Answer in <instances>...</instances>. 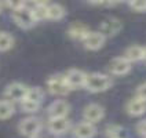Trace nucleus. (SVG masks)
I'll use <instances>...</instances> for the list:
<instances>
[{"label":"nucleus","mask_w":146,"mask_h":138,"mask_svg":"<svg viewBox=\"0 0 146 138\" xmlns=\"http://www.w3.org/2000/svg\"><path fill=\"white\" fill-rule=\"evenodd\" d=\"M113 86V80L105 73H88L86 77L84 89L90 93H104Z\"/></svg>","instance_id":"1"},{"label":"nucleus","mask_w":146,"mask_h":138,"mask_svg":"<svg viewBox=\"0 0 146 138\" xmlns=\"http://www.w3.org/2000/svg\"><path fill=\"white\" fill-rule=\"evenodd\" d=\"M13 19H14V22H15L19 28H22V29H31V28H33L35 24H36L31 8L28 7L25 3H22L21 7H18L17 10L13 11Z\"/></svg>","instance_id":"2"},{"label":"nucleus","mask_w":146,"mask_h":138,"mask_svg":"<svg viewBox=\"0 0 146 138\" xmlns=\"http://www.w3.org/2000/svg\"><path fill=\"white\" fill-rule=\"evenodd\" d=\"M41 127H43V124H41V120L40 119H37V117H25L22 122L19 123V126H18V129H19V133L25 135V137L28 138H32V137H36V135H39L40 134V130Z\"/></svg>","instance_id":"3"},{"label":"nucleus","mask_w":146,"mask_h":138,"mask_svg":"<svg viewBox=\"0 0 146 138\" xmlns=\"http://www.w3.org/2000/svg\"><path fill=\"white\" fill-rule=\"evenodd\" d=\"M28 89L29 87H26L22 83L14 81V83L8 84L7 87H6L4 95L7 97V101H10V102H22L25 98H26Z\"/></svg>","instance_id":"4"},{"label":"nucleus","mask_w":146,"mask_h":138,"mask_svg":"<svg viewBox=\"0 0 146 138\" xmlns=\"http://www.w3.org/2000/svg\"><path fill=\"white\" fill-rule=\"evenodd\" d=\"M47 87L50 93L54 95H66L70 91V89L66 84L64 75H52L47 80Z\"/></svg>","instance_id":"5"},{"label":"nucleus","mask_w":146,"mask_h":138,"mask_svg":"<svg viewBox=\"0 0 146 138\" xmlns=\"http://www.w3.org/2000/svg\"><path fill=\"white\" fill-rule=\"evenodd\" d=\"M64 77H65L68 87L70 90H74V89H79V87H84L87 73L80 71V69H69L64 75Z\"/></svg>","instance_id":"6"},{"label":"nucleus","mask_w":146,"mask_h":138,"mask_svg":"<svg viewBox=\"0 0 146 138\" xmlns=\"http://www.w3.org/2000/svg\"><path fill=\"white\" fill-rule=\"evenodd\" d=\"M105 116V109L99 104H90L84 108L83 111V117H84V122H88L95 124L97 122H101Z\"/></svg>","instance_id":"7"},{"label":"nucleus","mask_w":146,"mask_h":138,"mask_svg":"<svg viewBox=\"0 0 146 138\" xmlns=\"http://www.w3.org/2000/svg\"><path fill=\"white\" fill-rule=\"evenodd\" d=\"M108 69L114 76H123L131 71V62L127 61L124 57H116L109 62Z\"/></svg>","instance_id":"8"},{"label":"nucleus","mask_w":146,"mask_h":138,"mask_svg":"<svg viewBox=\"0 0 146 138\" xmlns=\"http://www.w3.org/2000/svg\"><path fill=\"white\" fill-rule=\"evenodd\" d=\"M121 28H123L121 21L117 19V18H114V17H110V18H106L105 21L101 24L98 32L102 33L105 37H108V36H114V35H117V33L121 31Z\"/></svg>","instance_id":"9"},{"label":"nucleus","mask_w":146,"mask_h":138,"mask_svg":"<svg viewBox=\"0 0 146 138\" xmlns=\"http://www.w3.org/2000/svg\"><path fill=\"white\" fill-rule=\"evenodd\" d=\"M48 116L50 119L54 117H66L69 111H70V105L66 102L65 99H57L54 101L51 105L48 106Z\"/></svg>","instance_id":"10"},{"label":"nucleus","mask_w":146,"mask_h":138,"mask_svg":"<svg viewBox=\"0 0 146 138\" xmlns=\"http://www.w3.org/2000/svg\"><path fill=\"white\" fill-rule=\"evenodd\" d=\"M73 135L76 138H92L97 135V127L88 122L77 123L73 129Z\"/></svg>","instance_id":"11"},{"label":"nucleus","mask_w":146,"mask_h":138,"mask_svg":"<svg viewBox=\"0 0 146 138\" xmlns=\"http://www.w3.org/2000/svg\"><path fill=\"white\" fill-rule=\"evenodd\" d=\"M106 41V37L99 32H90L88 36L84 39V47L90 51H97V50L102 49Z\"/></svg>","instance_id":"12"},{"label":"nucleus","mask_w":146,"mask_h":138,"mask_svg":"<svg viewBox=\"0 0 146 138\" xmlns=\"http://www.w3.org/2000/svg\"><path fill=\"white\" fill-rule=\"evenodd\" d=\"M69 129H70V120L68 117H54V119H50L48 120L50 133H52L55 135L65 134Z\"/></svg>","instance_id":"13"},{"label":"nucleus","mask_w":146,"mask_h":138,"mask_svg":"<svg viewBox=\"0 0 146 138\" xmlns=\"http://www.w3.org/2000/svg\"><path fill=\"white\" fill-rule=\"evenodd\" d=\"M91 32L88 29V26L83 22H74L69 26L68 29V35L69 37L73 39V40H80V41H84V39L88 36V33Z\"/></svg>","instance_id":"14"},{"label":"nucleus","mask_w":146,"mask_h":138,"mask_svg":"<svg viewBox=\"0 0 146 138\" xmlns=\"http://www.w3.org/2000/svg\"><path fill=\"white\" fill-rule=\"evenodd\" d=\"M127 112L128 115L137 117V116H141L146 112V101L141 99V98L135 97L134 99H131L127 105Z\"/></svg>","instance_id":"15"},{"label":"nucleus","mask_w":146,"mask_h":138,"mask_svg":"<svg viewBox=\"0 0 146 138\" xmlns=\"http://www.w3.org/2000/svg\"><path fill=\"white\" fill-rule=\"evenodd\" d=\"M28 7L31 8L33 14L35 21H43V19H47V3H25Z\"/></svg>","instance_id":"16"},{"label":"nucleus","mask_w":146,"mask_h":138,"mask_svg":"<svg viewBox=\"0 0 146 138\" xmlns=\"http://www.w3.org/2000/svg\"><path fill=\"white\" fill-rule=\"evenodd\" d=\"M65 8L58 3H51L47 6V19L52 21H59L65 17Z\"/></svg>","instance_id":"17"},{"label":"nucleus","mask_w":146,"mask_h":138,"mask_svg":"<svg viewBox=\"0 0 146 138\" xmlns=\"http://www.w3.org/2000/svg\"><path fill=\"white\" fill-rule=\"evenodd\" d=\"M124 58L130 62H137V61H141L143 59V47L141 46H131L125 50V54H124Z\"/></svg>","instance_id":"18"},{"label":"nucleus","mask_w":146,"mask_h":138,"mask_svg":"<svg viewBox=\"0 0 146 138\" xmlns=\"http://www.w3.org/2000/svg\"><path fill=\"white\" fill-rule=\"evenodd\" d=\"M15 108L13 105V102H10L7 99H0V120H6L10 119L14 115Z\"/></svg>","instance_id":"19"},{"label":"nucleus","mask_w":146,"mask_h":138,"mask_svg":"<svg viewBox=\"0 0 146 138\" xmlns=\"http://www.w3.org/2000/svg\"><path fill=\"white\" fill-rule=\"evenodd\" d=\"M43 98H44V91L40 87H29L25 99H29V101H33V102L41 104Z\"/></svg>","instance_id":"20"},{"label":"nucleus","mask_w":146,"mask_h":138,"mask_svg":"<svg viewBox=\"0 0 146 138\" xmlns=\"http://www.w3.org/2000/svg\"><path fill=\"white\" fill-rule=\"evenodd\" d=\"M14 46V37L7 32H0V51H8Z\"/></svg>","instance_id":"21"},{"label":"nucleus","mask_w":146,"mask_h":138,"mask_svg":"<svg viewBox=\"0 0 146 138\" xmlns=\"http://www.w3.org/2000/svg\"><path fill=\"white\" fill-rule=\"evenodd\" d=\"M106 137L109 138H124L123 137V129L120 126H117V124H108L106 126Z\"/></svg>","instance_id":"22"},{"label":"nucleus","mask_w":146,"mask_h":138,"mask_svg":"<svg viewBox=\"0 0 146 138\" xmlns=\"http://www.w3.org/2000/svg\"><path fill=\"white\" fill-rule=\"evenodd\" d=\"M40 105L41 104L33 102V101H29V99H24V101L21 102V108H22V111L26 112V113H35V112H37Z\"/></svg>","instance_id":"23"},{"label":"nucleus","mask_w":146,"mask_h":138,"mask_svg":"<svg viewBox=\"0 0 146 138\" xmlns=\"http://www.w3.org/2000/svg\"><path fill=\"white\" fill-rule=\"evenodd\" d=\"M128 6L132 11L135 13H145L146 11V0H134V1H130Z\"/></svg>","instance_id":"24"},{"label":"nucleus","mask_w":146,"mask_h":138,"mask_svg":"<svg viewBox=\"0 0 146 138\" xmlns=\"http://www.w3.org/2000/svg\"><path fill=\"white\" fill-rule=\"evenodd\" d=\"M137 97L141 98V99H143V101H146V81L142 83L138 89H137Z\"/></svg>","instance_id":"25"},{"label":"nucleus","mask_w":146,"mask_h":138,"mask_svg":"<svg viewBox=\"0 0 146 138\" xmlns=\"http://www.w3.org/2000/svg\"><path fill=\"white\" fill-rule=\"evenodd\" d=\"M137 131H138L142 137L146 138V120H142V122H139L138 124H137Z\"/></svg>","instance_id":"26"},{"label":"nucleus","mask_w":146,"mask_h":138,"mask_svg":"<svg viewBox=\"0 0 146 138\" xmlns=\"http://www.w3.org/2000/svg\"><path fill=\"white\" fill-rule=\"evenodd\" d=\"M90 4L97 6V7H113V6H116V3H112V1H94Z\"/></svg>","instance_id":"27"},{"label":"nucleus","mask_w":146,"mask_h":138,"mask_svg":"<svg viewBox=\"0 0 146 138\" xmlns=\"http://www.w3.org/2000/svg\"><path fill=\"white\" fill-rule=\"evenodd\" d=\"M143 59H146V46L143 47Z\"/></svg>","instance_id":"28"},{"label":"nucleus","mask_w":146,"mask_h":138,"mask_svg":"<svg viewBox=\"0 0 146 138\" xmlns=\"http://www.w3.org/2000/svg\"><path fill=\"white\" fill-rule=\"evenodd\" d=\"M3 7H4V6H3V3H0V13L3 11Z\"/></svg>","instance_id":"29"},{"label":"nucleus","mask_w":146,"mask_h":138,"mask_svg":"<svg viewBox=\"0 0 146 138\" xmlns=\"http://www.w3.org/2000/svg\"><path fill=\"white\" fill-rule=\"evenodd\" d=\"M32 138H43V137H40V135H36V137H32Z\"/></svg>","instance_id":"30"}]
</instances>
